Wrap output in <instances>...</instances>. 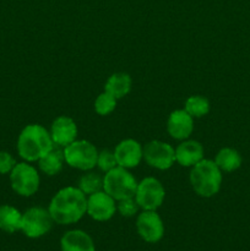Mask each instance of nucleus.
I'll return each mask as SVG.
<instances>
[{"instance_id": "f257e3e1", "label": "nucleus", "mask_w": 250, "mask_h": 251, "mask_svg": "<svg viewBox=\"0 0 250 251\" xmlns=\"http://www.w3.org/2000/svg\"><path fill=\"white\" fill-rule=\"evenodd\" d=\"M48 211L58 225H73L87 213V199L78 188L68 186L54 195Z\"/></svg>"}, {"instance_id": "f03ea898", "label": "nucleus", "mask_w": 250, "mask_h": 251, "mask_svg": "<svg viewBox=\"0 0 250 251\" xmlns=\"http://www.w3.org/2000/svg\"><path fill=\"white\" fill-rule=\"evenodd\" d=\"M53 147L50 132L39 124L27 125L17 139V152L26 162L39 161Z\"/></svg>"}, {"instance_id": "7ed1b4c3", "label": "nucleus", "mask_w": 250, "mask_h": 251, "mask_svg": "<svg viewBox=\"0 0 250 251\" xmlns=\"http://www.w3.org/2000/svg\"><path fill=\"white\" fill-rule=\"evenodd\" d=\"M211 159H201L190 172V183L194 191L202 198H211L220 191L222 173Z\"/></svg>"}, {"instance_id": "20e7f679", "label": "nucleus", "mask_w": 250, "mask_h": 251, "mask_svg": "<svg viewBox=\"0 0 250 251\" xmlns=\"http://www.w3.org/2000/svg\"><path fill=\"white\" fill-rule=\"evenodd\" d=\"M137 181L126 168L117 166L107 172L103 178V190L112 196L115 201L134 198L136 193Z\"/></svg>"}, {"instance_id": "39448f33", "label": "nucleus", "mask_w": 250, "mask_h": 251, "mask_svg": "<svg viewBox=\"0 0 250 251\" xmlns=\"http://www.w3.org/2000/svg\"><path fill=\"white\" fill-rule=\"evenodd\" d=\"M64 158L70 167L80 171H91L97 166L98 151L86 140H75L64 147Z\"/></svg>"}, {"instance_id": "423d86ee", "label": "nucleus", "mask_w": 250, "mask_h": 251, "mask_svg": "<svg viewBox=\"0 0 250 251\" xmlns=\"http://www.w3.org/2000/svg\"><path fill=\"white\" fill-rule=\"evenodd\" d=\"M10 183L15 193L24 198H29L38 191L39 174L34 167L26 162L16 163L10 172Z\"/></svg>"}, {"instance_id": "0eeeda50", "label": "nucleus", "mask_w": 250, "mask_h": 251, "mask_svg": "<svg viewBox=\"0 0 250 251\" xmlns=\"http://www.w3.org/2000/svg\"><path fill=\"white\" fill-rule=\"evenodd\" d=\"M164 196L166 191L161 181L149 176L137 183L134 198L139 207L144 211H156L163 203Z\"/></svg>"}, {"instance_id": "6e6552de", "label": "nucleus", "mask_w": 250, "mask_h": 251, "mask_svg": "<svg viewBox=\"0 0 250 251\" xmlns=\"http://www.w3.org/2000/svg\"><path fill=\"white\" fill-rule=\"evenodd\" d=\"M53 222L48 210L42 207H31L22 215L21 230L27 238L37 239L46 235L51 229Z\"/></svg>"}, {"instance_id": "1a4fd4ad", "label": "nucleus", "mask_w": 250, "mask_h": 251, "mask_svg": "<svg viewBox=\"0 0 250 251\" xmlns=\"http://www.w3.org/2000/svg\"><path fill=\"white\" fill-rule=\"evenodd\" d=\"M142 156L149 166L159 171H166L175 162V150L167 142L153 140L144 147Z\"/></svg>"}, {"instance_id": "9d476101", "label": "nucleus", "mask_w": 250, "mask_h": 251, "mask_svg": "<svg viewBox=\"0 0 250 251\" xmlns=\"http://www.w3.org/2000/svg\"><path fill=\"white\" fill-rule=\"evenodd\" d=\"M136 229L141 239L147 243H157L163 238L164 225L156 211H144L136 220Z\"/></svg>"}, {"instance_id": "9b49d317", "label": "nucleus", "mask_w": 250, "mask_h": 251, "mask_svg": "<svg viewBox=\"0 0 250 251\" xmlns=\"http://www.w3.org/2000/svg\"><path fill=\"white\" fill-rule=\"evenodd\" d=\"M115 211V200L105 191H98L87 199V213L92 220L105 222L114 216Z\"/></svg>"}, {"instance_id": "f8f14e48", "label": "nucleus", "mask_w": 250, "mask_h": 251, "mask_svg": "<svg viewBox=\"0 0 250 251\" xmlns=\"http://www.w3.org/2000/svg\"><path fill=\"white\" fill-rule=\"evenodd\" d=\"M142 152H144V149L136 140L126 139L117 145L114 156L118 166L129 169L139 166L141 159L144 158Z\"/></svg>"}, {"instance_id": "ddd939ff", "label": "nucleus", "mask_w": 250, "mask_h": 251, "mask_svg": "<svg viewBox=\"0 0 250 251\" xmlns=\"http://www.w3.org/2000/svg\"><path fill=\"white\" fill-rule=\"evenodd\" d=\"M77 136V126L69 117H59L53 122L50 127V137L54 145L66 147L74 142Z\"/></svg>"}, {"instance_id": "4468645a", "label": "nucleus", "mask_w": 250, "mask_h": 251, "mask_svg": "<svg viewBox=\"0 0 250 251\" xmlns=\"http://www.w3.org/2000/svg\"><path fill=\"white\" fill-rule=\"evenodd\" d=\"M167 130L173 139H188L194 130V118L185 109L174 110L168 118Z\"/></svg>"}, {"instance_id": "2eb2a0df", "label": "nucleus", "mask_w": 250, "mask_h": 251, "mask_svg": "<svg viewBox=\"0 0 250 251\" xmlns=\"http://www.w3.org/2000/svg\"><path fill=\"white\" fill-rule=\"evenodd\" d=\"M61 251H96L90 234L80 229L69 230L61 237Z\"/></svg>"}, {"instance_id": "dca6fc26", "label": "nucleus", "mask_w": 250, "mask_h": 251, "mask_svg": "<svg viewBox=\"0 0 250 251\" xmlns=\"http://www.w3.org/2000/svg\"><path fill=\"white\" fill-rule=\"evenodd\" d=\"M203 159V147L200 142L189 140L176 147L175 161L183 167H194Z\"/></svg>"}, {"instance_id": "f3484780", "label": "nucleus", "mask_w": 250, "mask_h": 251, "mask_svg": "<svg viewBox=\"0 0 250 251\" xmlns=\"http://www.w3.org/2000/svg\"><path fill=\"white\" fill-rule=\"evenodd\" d=\"M130 90H131V77L125 73L113 74L104 86L105 92L110 93L117 100L126 96Z\"/></svg>"}, {"instance_id": "a211bd4d", "label": "nucleus", "mask_w": 250, "mask_h": 251, "mask_svg": "<svg viewBox=\"0 0 250 251\" xmlns=\"http://www.w3.org/2000/svg\"><path fill=\"white\" fill-rule=\"evenodd\" d=\"M22 213L10 205L0 206V229L6 233L21 230Z\"/></svg>"}, {"instance_id": "6ab92c4d", "label": "nucleus", "mask_w": 250, "mask_h": 251, "mask_svg": "<svg viewBox=\"0 0 250 251\" xmlns=\"http://www.w3.org/2000/svg\"><path fill=\"white\" fill-rule=\"evenodd\" d=\"M65 161L64 158V151L59 149H51L47 154H44L39 159V169L47 176H55L63 169V163Z\"/></svg>"}, {"instance_id": "aec40b11", "label": "nucleus", "mask_w": 250, "mask_h": 251, "mask_svg": "<svg viewBox=\"0 0 250 251\" xmlns=\"http://www.w3.org/2000/svg\"><path fill=\"white\" fill-rule=\"evenodd\" d=\"M215 163L217 164L221 171L233 172L240 167L242 157H240L239 152L235 151L234 149L225 147V149L220 150V152L216 154Z\"/></svg>"}, {"instance_id": "412c9836", "label": "nucleus", "mask_w": 250, "mask_h": 251, "mask_svg": "<svg viewBox=\"0 0 250 251\" xmlns=\"http://www.w3.org/2000/svg\"><path fill=\"white\" fill-rule=\"evenodd\" d=\"M185 110L193 118H201L210 112V103L205 97L191 96L186 100Z\"/></svg>"}, {"instance_id": "4be33fe9", "label": "nucleus", "mask_w": 250, "mask_h": 251, "mask_svg": "<svg viewBox=\"0 0 250 251\" xmlns=\"http://www.w3.org/2000/svg\"><path fill=\"white\" fill-rule=\"evenodd\" d=\"M78 189L82 191L85 195H92V194L98 193L100 189H103V179L100 178V174L90 172L87 174H83L78 181Z\"/></svg>"}, {"instance_id": "5701e85b", "label": "nucleus", "mask_w": 250, "mask_h": 251, "mask_svg": "<svg viewBox=\"0 0 250 251\" xmlns=\"http://www.w3.org/2000/svg\"><path fill=\"white\" fill-rule=\"evenodd\" d=\"M115 107H117V98L105 91L98 96L95 102V109L100 115L110 114L115 109Z\"/></svg>"}, {"instance_id": "b1692460", "label": "nucleus", "mask_w": 250, "mask_h": 251, "mask_svg": "<svg viewBox=\"0 0 250 251\" xmlns=\"http://www.w3.org/2000/svg\"><path fill=\"white\" fill-rule=\"evenodd\" d=\"M97 166L100 171L105 172V173L112 171L113 168H115V167L118 166V163L117 159H115L114 152H110L108 151V150L100 152L97 158Z\"/></svg>"}, {"instance_id": "393cba45", "label": "nucleus", "mask_w": 250, "mask_h": 251, "mask_svg": "<svg viewBox=\"0 0 250 251\" xmlns=\"http://www.w3.org/2000/svg\"><path fill=\"white\" fill-rule=\"evenodd\" d=\"M117 208L123 217H132V216H135L137 213L139 205H137L136 200L134 198H129L124 199V200H120Z\"/></svg>"}, {"instance_id": "a878e982", "label": "nucleus", "mask_w": 250, "mask_h": 251, "mask_svg": "<svg viewBox=\"0 0 250 251\" xmlns=\"http://www.w3.org/2000/svg\"><path fill=\"white\" fill-rule=\"evenodd\" d=\"M16 162L9 152H0V174H7L12 171Z\"/></svg>"}]
</instances>
